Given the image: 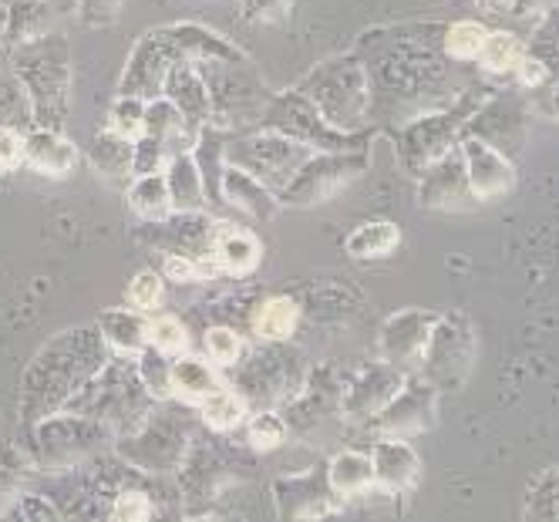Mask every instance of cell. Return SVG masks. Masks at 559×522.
<instances>
[{
  "instance_id": "obj_1",
  "label": "cell",
  "mask_w": 559,
  "mask_h": 522,
  "mask_svg": "<svg viewBox=\"0 0 559 522\" xmlns=\"http://www.w3.org/2000/svg\"><path fill=\"white\" fill-rule=\"evenodd\" d=\"M475 365V328L472 320L459 310L438 313L425 357L418 365V378L428 381L438 394L459 391Z\"/></svg>"
},
{
  "instance_id": "obj_2",
  "label": "cell",
  "mask_w": 559,
  "mask_h": 522,
  "mask_svg": "<svg viewBox=\"0 0 559 522\" xmlns=\"http://www.w3.org/2000/svg\"><path fill=\"white\" fill-rule=\"evenodd\" d=\"M368 173V149L347 152H313L294 173V179L280 189V206H321L341 195L350 182Z\"/></svg>"
},
{
  "instance_id": "obj_3",
  "label": "cell",
  "mask_w": 559,
  "mask_h": 522,
  "mask_svg": "<svg viewBox=\"0 0 559 522\" xmlns=\"http://www.w3.org/2000/svg\"><path fill=\"white\" fill-rule=\"evenodd\" d=\"M263 129L287 135L313 152H347V149H368V135H354L334 129L304 92H290L270 102Z\"/></svg>"
},
{
  "instance_id": "obj_4",
  "label": "cell",
  "mask_w": 559,
  "mask_h": 522,
  "mask_svg": "<svg viewBox=\"0 0 559 522\" xmlns=\"http://www.w3.org/2000/svg\"><path fill=\"white\" fill-rule=\"evenodd\" d=\"M304 95L321 108V115L341 132H354L368 115V85L357 61H337L313 71L304 85Z\"/></svg>"
},
{
  "instance_id": "obj_5",
  "label": "cell",
  "mask_w": 559,
  "mask_h": 522,
  "mask_svg": "<svg viewBox=\"0 0 559 522\" xmlns=\"http://www.w3.org/2000/svg\"><path fill=\"white\" fill-rule=\"evenodd\" d=\"M310 155H313V149L280 135V132H270V129H263L260 135H250V139L226 142V163L253 173L273 192L284 189Z\"/></svg>"
},
{
  "instance_id": "obj_6",
  "label": "cell",
  "mask_w": 559,
  "mask_h": 522,
  "mask_svg": "<svg viewBox=\"0 0 559 522\" xmlns=\"http://www.w3.org/2000/svg\"><path fill=\"white\" fill-rule=\"evenodd\" d=\"M475 111V102H462L459 108L445 115H421L415 122H408L397 135V155H402V166L412 176H421L431 163H438L445 152L455 149L459 132L465 129L468 115Z\"/></svg>"
},
{
  "instance_id": "obj_7",
  "label": "cell",
  "mask_w": 559,
  "mask_h": 522,
  "mask_svg": "<svg viewBox=\"0 0 559 522\" xmlns=\"http://www.w3.org/2000/svg\"><path fill=\"white\" fill-rule=\"evenodd\" d=\"M304 384H307V368L300 365V357L270 347L243 368V375L236 381V391L243 394L247 405L270 408L284 398H297Z\"/></svg>"
},
{
  "instance_id": "obj_8",
  "label": "cell",
  "mask_w": 559,
  "mask_h": 522,
  "mask_svg": "<svg viewBox=\"0 0 559 522\" xmlns=\"http://www.w3.org/2000/svg\"><path fill=\"white\" fill-rule=\"evenodd\" d=\"M435 408H438V391L418 375H408L405 388L371 418V425L384 438H415L435 425Z\"/></svg>"
},
{
  "instance_id": "obj_9",
  "label": "cell",
  "mask_w": 559,
  "mask_h": 522,
  "mask_svg": "<svg viewBox=\"0 0 559 522\" xmlns=\"http://www.w3.org/2000/svg\"><path fill=\"white\" fill-rule=\"evenodd\" d=\"M435 320H438V313H431V310H397V313H391L381 324V334H378V357L391 360L394 368L415 375L421 357H425Z\"/></svg>"
},
{
  "instance_id": "obj_10",
  "label": "cell",
  "mask_w": 559,
  "mask_h": 522,
  "mask_svg": "<svg viewBox=\"0 0 559 522\" xmlns=\"http://www.w3.org/2000/svg\"><path fill=\"white\" fill-rule=\"evenodd\" d=\"M405 381H408V371L394 368L391 360H384V357L368 360V365L357 371V378L344 388L341 412L350 422H371L388 401L405 388Z\"/></svg>"
},
{
  "instance_id": "obj_11",
  "label": "cell",
  "mask_w": 559,
  "mask_h": 522,
  "mask_svg": "<svg viewBox=\"0 0 559 522\" xmlns=\"http://www.w3.org/2000/svg\"><path fill=\"white\" fill-rule=\"evenodd\" d=\"M526 126H530V118H526L523 102H519L515 95H499L489 105L475 108L468 115L465 135L483 139L486 145H492V149H499L502 155L512 158L526 145Z\"/></svg>"
},
{
  "instance_id": "obj_12",
  "label": "cell",
  "mask_w": 559,
  "mask_h": 522,
  "mask_svg": "<svg viewBox=\"0 0 559 522\" xmlns=\"http://www.w3.org/2000/svg\"><path fill=\"white\" fill-rule=\"evenodd\" d=\"M459 149L465 158V179H468L472 199L492 203V199H502L515 189V166L509 155H502L499 149L486 145L483 139H472V135H465Z\"/></svg>"
},
{
  "instance_id": "obj_13",
  "label": "cell",
  "mask_w": 559,
  "mask_h": 522,
  "mask_svg": "<svg viewBox=\"0 0 559 522\" xmlns=\"http://www.w3.org/2000/svg\"><path fill=\"white\" fill-rule=\"evenodd\" d=\"M179 64L176 48L169 45L166 31L148 34L145 41L139 45V51L132 55L126 78H122V95L132 98H158L163 95V85L169 82L173 68Z\"/></svg>"
},
{
  "instance_id": "obj_14",
  "label": "cell",
  "mask_w": 559,
  "mask_h": 522,
  "mask_svg": "<svg viewBox=\"0 0 559 522\" xmlns=\"http://www.w3.org/2000/svg\"><path fill=\"white\" fill-rule=\"evenodd\" d=\"M331 496L334 493L328 486L324 465H317L313 472H304V475H284L273 482V499H276L280 519H324L334 512Z\"/></svg>"
},
{
  "instance_id": "obj_15",
  "label": "cell",
  "mask_w": 559,
  "mask_h": 522,
  "mask_svg": "<svg viewBox=\"0 0 559 522\" xmlns=\"http://www.w3.org/2000/svg\"><path fill=\"white\" fill-rule=\"evenodd\" d=\"M418 199H421V206H428V210H459V206H465V199H472V192H468V179H465L462 149L445 152L438 163H431L418 176Z\"/></svg>"
},
{
  "instance_id": "obj_16",
  "label": "cell",
  "mask_w": 559,
  "mask_h": 522,
  "mask_svg": "<svg viewBox=\"0 0 559 522\" xmlns=\"http://www.w3.org/2000/svg\"><path fill=\"white\" fill-rule=\"evenodd\" d=\"M371 465H374V482L397 496H405L418 475H421V462L415 455V449L408 446V438H384L378 435L374 449H371Z\"/></svg>"
},
{
  "instance_id": "obj_17",
  "label": "cell",
  "mask_w": 559,
  "mask_h": 522,
  "mask_svg": "<svg viewBox=\"0 0 559 522\" xmlns=\"http://www.w3.org/2000/svg\"><path fill=\"white\" fill-rule=\"evenodd\" d=\"M169 102L182 111L186 126H189V135L192 142L199 139L210 122H213V92L206 88L203 74L186 68V64H176L173 74H169Z\"/></svg>"
},
{
  "instance_id": "obj_18",
  "label": "cell",
  "mask_w": 559,
  "mask_h": 522,
  "mask_svg": "<svg viewBox=\"0 0 559 522\" xmlns=\"http://www.w3.org/2000/svg\"><path fill=\"white\" fill-rule=\"evenodd\" d=\"M219 195L226 199L229 206H236L239 213H247V216H253L260 223L273 220L276 210H280V195L266 182H260L253 173L239 169V166H229V163L223 169Z\"/></svg>"
},
{
  "instance_id": "obj_19",
  "label": "cell",
  "mask_w": 559,
  "mask_h": 522,
  "mask_svg": "<svg viewBox=\"0 0 559 522\" xmlns=\"http://www.w3.org/2000/svg\"><path fill=\"white\" fill-rule=\"evenodd\" d=\"M210 257L216 260L219 273L229 276H247L260 266V239L233 223H216L213 229V250Z\"/></svg>"
},
{
  "instance_id": "obj_20",
  "label": "cell",
  "mask_w": 559,
  "mask_h": 522,
  "mask_svg": "<svg viewBox=\"0 0 559 522\" xmlns=\"http://www.w3.org/2000/svg\"><path fill=\"white\" fill-rule=\"evenodd\" d=\"M173 398H179L182 405H203L210 394L223 388V378L210 357H195V354H179L173 360Z\"/></svg>"
},
{
  "instance_id": "obj_21",
  "label": "cell",
  "mask_w": 559,
  "mask_h": 522,
  "mask_svg": "<svg viewBox=\"0 0 559 522\" xmlns=\"http://www.w3.org/2000/svg\"><path fill=\"white\" fill-rule=\"evenodd\" d=\"M166 182H169V195L176 213H199L210 199H206V182L203 173H199L192 152H176L166 166Z\"/></svg>"
},
{
  "instance_id": "obj_22",
  "label": "cell",
  "mask_w": 559,
  "mask_h": 522,
  "mask_svg": "<svg viewBox=\"0 0 559 522\" xmlns=\"http://www.w3.org/2000/svg\"><path fill=\"white\" fill-rule=\"evenodd\" d=\"M397 244H402V229H397V223L368 220L344 239V250L354 260H384L397 250Z\"/></svg>"
},
{
  "instance_id": "obj_23",
  "label": "cell",
  "mask_w": 559,
  "mask_h": 522,
  "mask_svg": "<svg viewBox=\"0 0 559 522\" xmlns=\"http://www.w3.org/2000/svg\"><path fill=\"white\" fill-rule=\"evenodd\" d=\"M253 334L266 344H284L294 337L300 324V307L290 297H270L253 310Z\"/></svg>"
},
{
  "instance_id": "obj_24",
  "label": "cell",
  "mask_w": 559,
  "mask_h": 522,
  "mask_svg": "<svg viewBox=\"0 0 559 522\" xmlns=\"http://www.w3.org/2000/svg\"><path fill=\"white\" fill-rule=\"evenodd\" d=\"M328 486L334 499H354L357 493H365L374 486V465L371 455L365 452H341L328 462Z\"/></svg>"
},
{
  "instance_id": "obj_25",
  "label": "cell",
  "mask_w": 559,
  "mask_h": 522,
  "mask_svg": "<svg viewBox=\"0 0 559 522\" xmlns=\"http://www.w3.org/2000/svg\"><path fill=\"white\" fill-rule=\"evenodd\" d=\"M129 206L148 223H163L176 213L166 173H152V176H135V186L129 192Z\"/></svg>"
},
{
  "instance_id": "obj_26",
  "label": "cell",
  "mask_w": 559,
  "mask_h": 522,
  "mask_svg": "<svg viewBox=\"0 0 559 522\" xmlns=\"http://www.w3.org/2000/svg\"><path fill=\"white\" fill-rule=\"evenodd\" d=\"M142 135H152V139H163L166 145H186L192 149V135H189V126H186V118L182 111L169 102V98H152L145 105V129Z\"/></svg>"
},
{
  "instance_id": "obj_27",
  "label": "cell",
  "mask_w": 559,
  "mask_h": 522,
  "mask_svg": "<svg viewBox=\"0 0 559 522\" xmlns=\"http://www.w3.org/2000/svg\"><path fill=\"white\" fill-rule=\"evenodd\" d=\"M24 158L48 176H64L74 166V149L51 132H37L24 142Z\"/></svg>"
},
{
  "instance_id": "obj_28",
  "label": "cell",
  "mask_w": 559,
  "mask_h": 522,
  "mask_svg": "<svg viewBox=\"0 0 559 522\" xmlns=\"http://www.w3.org/2000/svg\"><path fill=\"white\" fill-rule=\"evenodd\" d=\"M199 415H203V422H206V428H213V431H233V428H239L247 422V415H250V405L243 401V394L239 391H229L226 384L216 391V394H210L203 405H199Z\"/></svg>"
},
{
  "instance_id": "obj_29",
  "label": "cell",
  "mask_w": 559,
  "mask_h": 522,
  "mask_svg": "<svg viewBox=\"0 0 559 522\" xmlns=\"http://www.w3.org/2000/svg\"><path fill=\"white\" fill-rule=\"evenodd\" d=\"M102 331H105V341L115 347V351H122V354H139L148 337H145V324L132 313L126 310H115V313H105L102 317Z\"/></svg>"
},
{
  "instance_id": "obj_30",
  "label": "cell",
  "mask_w": 559,
  "mask_h": 522,
  "mask_svg": "<svg viewBox=\"0 0 559 522\" xmlns=\"http://www.w3.org/2000/svg\"><path fill=\"white\" fill-rule=\"evenodd\" d=\"M526 55V45L519 41L515 34L509 31H492L486 37V45H483V55H478V61H483V68L489 74H506V71H515V64L523 61Z\"/></svg>"
},
{
  "instance_id": "obj_31",
  "label": "cell",
  "mask_w": 559,
  "mask_h": 522,
  "mask_svg": "<svg viewBox=\"0 0 559 522\" xmlns=\"http://www.w3.org/2000/svg\"><path fill=\"white\" fill-rule=\"evenodd\" d=\"M139 381H142V388L152 394V398H173V381H169V375H173V365H169V357L163 354V351H155L152 344H145L142 351H139Z\"/></svg>"
},
{
  "instance_id": "obj_32",
  "label": "cell",
  "mask_w": 559,
  "mask_h": 522,
  "mask_svg": "<svg viewBox=\"0 0 559 522\" xmlns=\"http://www.w3.org/2000/svg\"><path fill=\"white\" fill-rule=\"evenodd\" d=\"M290 435V425L284 415H276L273 408H260L250 422H247V441H250V449L257 452H273L280 449L287 441Z\"/></svg>"
},
{
  "instance_id": "obj_33",
  "label": "cell",
  "mask_w": 559,
  "mask_h": 522,
  "mask_svg": "<svg viewBox=\"0 0 559 522\" xmlns=\"http://www.w3.org/2000/svg\"><path fill=\"white\" fill-rule=\"evenodd\" d=\"M486 37H489V31L478 21H459V24L445 27V55L455 61H478Z\"/></svg>"
},
{
  "instance_id": "obj_34",
  "label": "cell",
  "mask_w": 559,
  "mask_h": 522,
  "mask_svg": "<svg viewBox=\"0 0 559 522\" xmlns=\"http://www.w3.org/2000/svg\"><path fill=\"white\" fill-rule=\"evenodd\" d=\"M145 337L155 351H163L166 357H179L189 351V331L179 317L173 313H163V317H155L145 324Z\"/></svg>"
},
{
  "instance_id": "obj_35",
  "label": "cell",
  "mask_w": 559,
  "mask_h": 522,
  "mask_svg": "<svg viewBox=\"0 0 559 522\" xmlns=\"http://www.w3.org/2000/svg\"><path fill=\"white\" fill-rule=\"evenodd\" d=\"M219 273L213 257H189V253H166L163 276L173 284H199V280H213Z\"/></svg>"
},
{
  "instance_id": "obj_36",
  "label": "cell",
  "mask_w": 559,
  "mask_h": 522,
  "mask_svg": "<svg viewBox=\"0 0 559 522\" xmlns=\"http://www.w3.org/2000/svg\"><path fill=\"white\" fill-rule=\"evenodd\" d=\"M203 344H206V357L213 360L216 368H233V365H239V360H243V354H247L243 337H239L233 328H223V324L210 328L206 337H203Z\"/></svg>"
},
{
  "instance_id": "obj_37",
  "label": "cell",
  "mask_w": 559,
  "mask_h": 522,
  "mask_svg": "<svg viewBox=\"0 0 559 522\" xmlns=\"http://www.w3.org/2000/svg\"><path fill=\"white\" fill-rule=\"evenodd\" d=\"M526 55H533L549 78H559V11L546 14L543 27L536 31V41L526 48Z\"/></svg>"
},
{
  "instance_id": "obj_38",
  "label": "cell",
  "mask_w": 559,
  "mask_h": 522,
  "mask_svg": "<svg viewBox=\"0 0 559 522\" xmlns=\"http://www.w3.org/2000/svg\"><path fill=\"white\" fill-rule=\"evenodd\" d=\"M145 129V105L142 98H132V95H122L111 108V122H108V132L122 135L129 142H135Z\"/></svg>"
},
{
  "instance_id": "obj_39",
  "label": "cell",
  "mask_w": 559,
  "mask_h": 522,
  "mask_svg": "<svg viewBox=\"0 0 559 522\" xmlns=\"http://www.w3.org/2000/svg\"><path fill=\"white\" fill-rule=\"evenodd\" d=\"M169 166V145L163 139H152V135H139L132 142V173L135 176H152V173H163Z\"/></svg>"
},
{
  "instance_id": "obj_40",
  "label": "cell",
  "mask_w": 559,
  "mask_h": 522,
  "mask_svg": "<svg viewBox=\"0 0 559 522\" xmlns=\"http://www.w3.org/2000/svg\"><path fill=\"white\" fill-rule=\"evenodd\" d=\"M163 304V273L142 270L132 284H129V307L139 313H148Z\"/></svg>"
},
{
  "instance_id": "obj_41",
  "label": "cell",
  "mask_w": 559,
  "mask_h": 522,
  "mask_svg": "<svg viewBox=\"0 0 559 522\" xmlns=\"http://www.w3.org/2000/svg\"><path fill=\"white\" fill-rule=\"evenodd\" d=\"M526 515H530V519H533V515L559 519V468L539 478V486H536L533 496H530Z\"/></svg>"
},
{
  "instance_id": "obj_42",
  "label": "cell",
  "mask_w": 559,
  "mask_h": 522,
  "mask_svg": "<svg viewBox=\"0 0 559 522\" xmlns=\"http://www.w3.org/2000/svg\"><path fill=\"white\" fill-rule=\"evenodd\" d=\"M111 515H115V519H122V522H142V519H148V515H152V502H148V496H145V493L129 489V493H122V496L115 499Z\"/></svg>"
},
{
  "instance_id": "obj_43",
  "label": "cell",
  "mask_w": 559,
  "mask_h": 522,
  "mask_svg": "<svg viewBox=\"0 0 559 522\" xmlns=\"http://www.w3.org/2000/svg\"><path fill=\"white\" fill-rule=\"evenodd\" d=\"M294 0H247V17L250 21H280L290 11Z\"/></svg>"
},
{
  "instance_id": "obj_44",
  "label": "cell",
  "mask_w": 559,
  "mask_h": 522,
  "mask_svg": "<svg viewBox=\"0 0 559 522\" xmlns=\"http://www.w3.org/2000/svg\"><path fill=\"white\" fill-rule=\"evenodd\" d=\"M24 158V139L11 129H0V169H14Z\"/></svg>"
},
{
  "instance_id": "obj_45",
  "label": "cell",
  "mask_w": 559,
  "mask_h": 522,
  "mask_svg": "<svg viewBox=\"0 0 559 522\" xmlns=\"http://www.w3.org/2000/svg\"><path fill=\"white\" fill-rule=\"evenodd\" d=\"M552 11H559V0H512L509 8V14L515 17H546Z\"/></svg>"
},
{
  "instance_id": "obj_46",
  "label": "cell",
  "mask_w": 559,
  "mask_h": 522,
  "mask_svg": "<svg viewBox=\"0 0 559 522\" xmlns=\"http://www.w3.org/2000/svg\"><path fill=\"white\" fill-rule=\"evenodd\" d=\"M478 8H486V11H496V14H509L512 0H478Z\"/></svg>"
},
{
  "instance_id": "obj_47",
  "label": "cell",
  "mask_w": 559,
  "mask_h": 522,
  "mask_svg": "<svg viewBox=\"0 0 559 522\" xmlns=\"http://www.w3.org/2000/svg\"><path fill=\"white\" fill-rule=\"evenodd\" d=\"M552 108H556V111H559V88H556V92H552Z\"/></svg>"
}]
</instances>
